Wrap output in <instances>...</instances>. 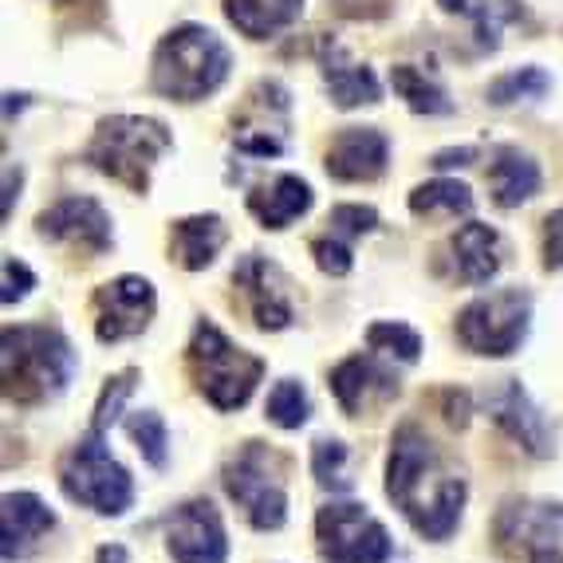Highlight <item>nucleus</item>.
<instances>
[{
	"instance_id": "obj_1",
	"label": "nucleus",
	"mask_w": 563,
	"mask_h": 563,
	"mask_svg": "<svg viewBox=\"0 0 563 563\" xmlns=\"http://www.w3.org/2000/svg\"><path fill=\"white\" fill-rule=\"evenodd\" d=\"M386 497L422 532L426 540H445L465 508V481L445 465L438 445L418 426H398L386 461Z\"/></svg>"
},
{
	"instance_id": "obj_2",
	"label": "nucleus",
	"mask_w": 563,
	"mask_h": 563,
	"mask_svg": "<svg viewBox=\"0 0 563 563\" xmlns=\"http://www.w3.org/2000/svg\"><path fill=\"white\" fill-rule=\"evenodd\" d=\"M4 398L16 406H40L64 395L76 378V347L64 339V331L44 323H20L4 328Z\"/></svg>"
},
{
	"instance_id": "obj_3",
	"label": "nucleus",
	"mask_w": 563,
	"mask_h": 563,
	"mask_svg": "<svg viewBox=\"0 0 563 563\" xmlns=\"http://www.w3.org/2000/svg\"><path fill=\"white\" fill-rule=\"evenodd\" d=\"M229 67H233V56L217 32L201 24H181L169 36H162L154 52L151 84L174 103H201L225 84Z\"/></svg>"
},
{
	"instance_id": "obj_4",
	"label": "nucleus",
	"mask_w": 563,
	"mask_h": 563,
	"mask_svg": "<svg viewBox=\"0 0 563 563\" xmlns=\"http://www.w3.org/2000/svg\"><path fill=\"white\" fill-rule=\"evenodd\" d=\"M189 371H194V383L206 395V402L229 413L253 398L256 383L264 378V358L236 347L217 323L201 320L189 339Z\"/></svg>"
},
{
	"instance_id": "obj_5",
	"label": "nucleus",
	"mask_w": 563,
	"mask_h": 563,
	"mask_svg": "<svg viewBox=\"0 0 563 563\" xmlns=\"http://www.w3.org/2000/svg\"><path fill=\"white\" fill-rule=\"evenodd\" d=\"M169 131L158 119H142V114H114L99 122L87 162L111 181L126 186L131 194H146L151 186V169L158 154L169 151Z\"/></svg>"
},
{
	"instance_id": "obj_6",
	"label": "nucleus",
	"mask_w": 563,
	"mask_h": 563,
	"mask_svg": "<svg viewBox=\"0 0 563 563\" xmlns=\"http://www.w3.org/2000/svg\"><path fill=\"white\" fill-rule=\"evenodd\" d=\"M59 485L76 505L95 508L99 517H122L134 500L131 473L111 457L103 430H87V438H79V445L59 465Z\"/></svg>"
},
{
	"instance_id": "obj_7",
	"label": "nucleus",
	"mask_w": 563,
	"mask_h": 563,
	"mask_svg": "<svg viewBox=\"0 0 563 563\" xmlns=\"http://www.w3.org/2000/svg\"><path fill=\"white\" fill-rule=\"evenodd\" d=\"M528 323H532V296L525 288H500L461 308L457 339L473 355L505 358L520 351V343L528 339Z\"/></svg>"
},
{
	"instance_id": "obj_8",
	"label": "nucleus",
	"mask_w": 563,
	"mask_h": 563,
	"mask_svg": "<svg viewBox=\"0 0 563 563\" xmlns=\"http://www.w3.org/2000/svg\"><path fill=\"white\" fill-rule=\"evenodd\" d=\"M225 493L244 508L256 532H276L288 520V488H284V457L268 445L249 442L225 465Z\"/></svg>"
},
{
	"instance_id": "obj_9",
	"label": "nucleus",
	"mask_w": 563,
	"mask_h": 563,
	"mask_svg": "<svg viewBox=\"0 0 563 563\" xmlns=\"http://www.w3.org/2000/svg\"><path fill=\"white\" fill-rule=\"evenodd\" d=\"M316 540L328 563H386L395 555V540L378 525L366 505L331 500L316 517Z\"/></svg>"
},
{
	"instance_id": "obj_10",
	"label": "nucleus",
	"mask_w": 563,
	"mask_h": 563,
	"mask_svg": "<svg viewBox=\"0 0 563 563\" xmlns=\"http://www.w3.org/2000/svg\"><path fill=\"white\" fill-rule=\"evenodd\" d=\"M497 544L528 563L563 555V505L555 500H508L497 512Z\"/></svg>"
},
{
	"instance_id": "obj_11",
	"label": "nucleus",
	"mask_w": 563,
	"mask_h": 563,
	"mask_svg": "<svg viewBox=\"0 0 563 563\" xmlns=\"http://www.w3.org/2000/svg\"><path fill=\"white\" fill-rule=\"evenodd\" d=\"M166 548L174 563H225L229 540L221 512L206 497L174 508V517L166 520Z\"/></svg>"
},
{
	"instance_id": "obj_12",
	"label": "nucleus",
	"mask_w": 563,
	"mask_h": 563,
	"mask_svg": "<svg viewBox=\"0 0 563 563\" xmlns=\"http://www.w3.org/2000/svg\"><path fill=\"white\" fill-rule=\"evenodd\" d=\"M154 316V284L142 276H119L95 291V335L99 343H119L146 331Z\"/></svg>"
},
{
	"instance_id": "obj_13",
	"label": "nucleus",
	"mask_w": 563,
	"mask_h": 563,
	"mask_svg": "<svg viewBox=\"0 0 563 563\" xmlns=\"http://www.w3.org/2000/svg\"><path fill=\"white\" fill-rule=\"evenodd\" d=\"M40 236L59 244H71L87 256H103L114 244V229H111V213L95 198H64L52 209L40 213Z\"/></svg>"
},
{
	"instance_id": "obj_14",
	"label": "nucleus",
	"mask_w": 563,
	"mask_h": 563,
	"mask_svg": "<svg viewBox=\"0 0 563 563\" xmlns=\"http://www.w3.org/2000/svg\"><path fill=\"white\" fill-rule=\"evenodd\" d=\"M485 402H488V418H493L520 450L532 453V457H552L555 453L552 426H548L544 413L536 410V402L528 398V390L517 383V378H500V386L485 398Z\"/></svg>"
},
{
	"instance_id": "obj_15",
	"label": "nucleus",
	"mask_w": 563,
	"mask_h": 563,
	"mask_svg": "<svg viewBox=\"0 0 563 563\" xmlns=\"http://www.w3.org/2000/svg\"><path fill=\"white\" fill-rule=\"evenodd\" d=\"M233 284L241 288L244 303L253 311L256 328L264 331H284L291 323V300L288 288H284V276L273 261L249 253L236 261L233 268Z\"/></svg>"
},
{
	"instance_id": "obj_16",
	"label": "nucleus",
	"mask_w": 563,
	"mask_h": 563,
	"mask_svg": "<svg viewBox=\"0 0 563 563\" xmlns=\"http://www.w3.org/2000/svg\"><path fill=\"white\" fill-rule=\"evenodd\" d=\"M331 395L343 413H366L398 398V375L375 355H351L331 371Z\"/></svg>"
},
{
	"instance_id": "obj_17",
	"label": "nucleus",
	"mask_w": 563,
	"mask_h": 563,
	"mask_svg": "<svg viewBox=\"0 0 563 563\" xmlns=\"http://www.w3.org/2000/svg\"><path fill=\"white\" fill-rule=\"evenodd\" d=\"M390 162V142L375 126H347L339 131L328 146V174L335 181H375L386 174Z\"/></svg>"
},
{
	"instance_id": "obj_18",
	"label": "nucleus",
	"mask_w": 563,
	"mask_h": 563,
	"mask_svg": "<svg viewBox=\"0 0 563 563\" xmlns=\"http://www.w3.org/2000/svg\"><path fill=\"white\" fill-rule=\"evenodd\" d=\"M56 528V512L36 497V493H4V512H0V552L4 560H24L40 536Z\"/></svg>"
},
{
	"instance_id": "obj_19",
	"label": "nucleus",
	"mask_w": 563,
	"mask_h": 563,
	"mask_svg": "<svg viewBox=\"0 0 563 563\" xmlns=\"http://www.w3.org/2000/svg\"><path fill=\"white\" fill-rule=\"evenodd\" d=\"M320 67H323V84H328V91H331V103L343 107V111L383 99V84H378L375 71L355 64V59L343 52V44H335V40H323Z\"/></svg>"
},
{
	"instance_id": "obj_20",
	"label": "nucleus",
	"mask_w": 563,
	"mask_h": 563,
	"mask_svg": "<svg viewBox=\"0 0 563 563\" xmlns=\"http://www.w3.org/2000/svg\"><path fill=\"white\" fill-rule=\"evenodd\" d=\"M540 166L517 146H500L488 162V186H493V201L500 209H517L540 194Z\"/></svg>"
},
{
	"instance_id": "obj_21",
	"label": "nucleus",
	"mask_w": 563,
	"mask_h": 563,
	"mask_svg": "<svg viewBox=\"0 0 563 563\" xmlns=\"http://www.w3.org/2000/svg\"><path fill=\"white\" fill-rule=\"evenodd\" d=\"M453 264L465 284H488L500 273V233L485 221H470L453 236Z\"/></svg>"
},
{
	"instance_id": "obj_22",
	"label": "nucleus",
	"mask_w": 563,
	"mask_h": 563,
	"mask_svg": "<svg viewBox=\"0 0 563 563\" xmlns=\"http://www.w3.org/2000/svg\"><path fill=\"white\" fill-rule=\"evenodd\" d=\"M229 229L221 225L217 213H198V217H181L174 233H169V244H174V261L189 273H201L217 261V253L225 249Z\"/></svg>"
},
{
	"instance_id": "obj_23",
	"label": "nucleus",
	"mask_w": 563,
	"mask_h": 563,
	"mask_svg": "<svg viewBox=\"0 0 563 563\" xmlns=\"http://www.w3.org/2000/svg\"><path fill=\"white\" fill-rule=\"evenodd\" d=\"M249 209L264 229H288L296 217L311 209V186L296 174H280L276 181L249 194Z\"/></svg>"
},
{
	"instance_id": "obj_24",
	"label": "nucleus",
	"mask_w": 563,
	"mask_h": 563,
	"mask_svg": "<svg viewBox=\"0 0 563 563\" xmlns=\"http://www.w3.org/2000/svg\"><path fill=\"white\" fill-rule=\"evenodd\" d=\"M303 12V0H225V16L236 32L249 40H268L296 24Z\"/></svg>"
},
{
	"instance_id": "obj_25",
	"label": "nucleus",
	"mask_w": 563,
	"mask_h": 563,
	"mask_svg": "<svg viewBox=\"0 0 563 563\" xmlns=\"http://www.w3.org/2000/svg\"><path fill=\"white\" fill-rule=\"evenodd\" d=\"M445 12H461V16L473 20V32H477V44L481 47H493L500 44V29H505L508 20L520 16V4L517 0H438Z\"/></svg>"
},
{
	"instance_id": "obj_26",
	"label": "nucleus",
	"mask_w": 563,
	"mask_h": 563,
	"mask_svg": "<svg viewBox=\"0 0 563 563\" xmlns=\"http://www.w3.org/2000/svg\"><path fill=\"white\" fill-rule=\"evenodd\" d=\"M413 217H465L473 213V189L453 178H433L410 194Z\"/></svg>"
},
{
	"instance_id": "obj_27",
	"label": "nucleus",
	"mask_w": 563,
	"mask_h": 563,
	"mask_svg": "<svg viewBox=\"0 0 563 563\" xmlns=\"http://www.w3.org/2000/svg\"><path fill=\"white\" fill-rule=\"evenodd\" d=\"M390 87L402 95L410 111H418V114H453V99L442 91V87L433 84V79H426L418 67L398 64L395 71H390Z\"/></svg>"
},
{
	"instance_id": "obj_28",
	"label": "nucleus",
	"mask_w": 563,
	"mask_h": 563,
	"mask_svg": "<svg viewBox=\"0 0 563 563\" xmlns=\"http://www.w3.org/2000/svg\"><path fill=\"white\" fill-rule=\"evenodd\" d=\"M552 91V76L544 67H517V71H505L500 79L488 84V103L493 107H512V103H536Z\"/></svg>"
},
{
	"instance_id": "obj_29",
	"label": "nucleus",
	"mask_w": 563,
	"mask_h": 563,
	"mask_svg": "<svg viewBox=\"0 0 563 563\" xmlns=\"http://www.w3.org/2000/svg\"><path fill=\"white\" fill-rule=\"evenodd\" d=\"M264 413H268V422L280 426V430H300V426L308 422V413H311V402H308V390H303V383H296V378H284V383H276L273 395H268V406H264Z\"/></svg>"
},
{
	"instance_id": "obj_30",
	"label": "nucleus",
	"mask_w": 563,
	"mask_h": 563,
	"mask_svg": "<svg viewBox=\"0 0 563 563\" xmlns=\"http://www.w3.org/2000/svg\"><path fill=\"white\" fill-rule=\"evenodd\" d=\"M366 343H371V351H383V355L398 358V363H418V355H422V335L395 320L371 323Z\"/></svg>"
},
{
	"instance_id": "obj_31",
	"label": "nucleus",
	"mask_w": 563,
	"mask_h": 563,
	"mask_svg": "<svg viewBox=\"0 0 563 563\" xmlns=\"http://www.w3.org/2000/svg\"><path fill=\"white\" fill-rule=\"evenodd\" d=\"M311 473L331 493H347V445L339 442V438H320V442L311 445Z\"/></svg>"
},
{
	"instance_id": "obj_32",
	"label": "nucleus",
	"mask_w": 563,
	"mask_h": 563,
	"mask_svg": "<svg viewBox=\"0 0 563 563\" xmlns=\"http://www.w3.org/2000/svg\"><path fill=\"white\" fill-rule=\"evenodd\" d=\"M126 433L134 438V445H139V453L146 461H151L154 470H162L166 465V453H169V433H166V422H162L154 410H139L126 418Z\"/></svg>"
},
{
	"instance_id": "obj_33",
	"label": "nucleus",
	"mask_w": 563,
	"mask_h": 563,
	"mask_svg": "<svg viewBox=\"0 0 563 563\" xmlns=\"http://www.w3.org/2000/svg\"><path fill=\"white\" fill-rule=\"evenodd\" d=\"M134 378H139V371H122V375L107 378L103 395H99V406H95V418H91V430H111L114 418H119L122 402H126V395L134 390Z\"/></svg>"
},
{
	"instance_id": "obj_34",
	"label": "nucleus",
	"mask_w": 563,
	"mask_h": 563,
	"mask_svg": "<svg viewBox=\"0 0 563 563\" xmlns=\"http://www.w3.org/2000/svg\"><path fill=\"white\" fill-rule=\"evenodd\" d=\"M328 225H331V233L343 236V241H355V236H363V233H375L378 213L371 206H335L328 217Z\"/></svg>"
},
{
	"instance_id": "obj_35",
	"label": "nucleus",
	"mask_w": 563,
	"mask_h": 563,
	"mask_svg": "<svg viewBox=\"0 0 563 563\" xmlns=\"http://www.w3.org/2000/svg\"><path fill=\"white\" fill-rule=\"evenodd\" d=\"M311 256H316V264H320L328 276H347L351 273V241H343V236L328 233V236H316L311 241Z\"/></svg>"
},
{
	"instance_id": "obj_36",
	"label": "nucleus",
	"mask_w": 563,
	"mask_h": 563,
	"mask_svg": "<svg viewBox=\"0 0 563 563\" xmlns=\"http://www.w3.org/2000/svg\"><path fill=\"white\" fill-rule=\"evenodd\" d=\"M32 288H36V276H32L29 264L16 261V256H4V291H0V300L16 303V300H24Z\"/></svg>"
},
{
	"instance_id": "obj_37",
	"label": "nucleus",
	"mask_w": 563,
	"mask_h": 563,
	"mask_svg": "<svg viewBox=\"0 0 563 563\" xmlns=\"http://www.w3.org/2000/svg\"><path fill=\"white\" fill-rule=\"evenodd\" d=\"M544 268H563V209L544 221Z\"/></svg>"
},
{
	"instance_id": "obj_38",
	"label": "nucleus",
	"mask_w": 563,
	"mask_h": 563,
	"mask_svg": "<svg viewBox=\"0 0 563 563\" xmlns=\"http://www.w3.org/2000/svg\"><path fill=\"white\" fill-rule=\"evenodd\" d=\"M445 418H450L453 426L470 422V398L461 395V390H445Z\"/></svg>"
},
{
	"instance_id": "obj_39",
	"label": "nucleus",
	"mask_w": 563,
	"mask_h": 563,
	"mask_svg": "<svg viewBox=\"0 0 563 563\" xmlns=\"http://www.w3.org/2000/svg\"><path fill=\"white\" fill-rule=\"evenodd\" d=\"M473 158H477V151H473V146H457V151L433 154V166H438V169H453V166H470Z\"/></svg>"
},
{
	"instance_id": "obj_40",
	"label": "nucleus",
	"mask_w": 563,
	"mask_h": 563,
	"mask_svg": "<svg viewBox=\"0 0 563 563\" xmlns=\"http://www.w3.org/2000/svg\"><path fill=\"white\" fill-rule=\"evenodd\" d=\"M95 563H126V548H122V544H103V548H99V555H95Z\"/></svg>"
}]
</instances>
